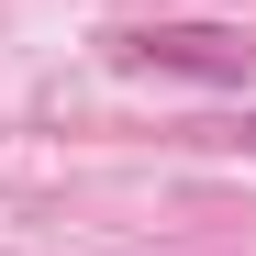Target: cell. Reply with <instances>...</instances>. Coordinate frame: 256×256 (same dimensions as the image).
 <instances>
[{"mask_svg":"<svg viewBox=\"0 0 256 256\" xmlns=\"http://www.w3.org/2000/svg\"><path fill=\"white\" fill-rule=\"evenodd\" d=\"M245 145H256V122H245Z\"/></svg>","mask_w":256,"mask_h":256,"instance_id":"2","label":"cell"},{"mask_svg":"<svg viewBox=\"0 0 256 256\" xmlns=\"http://www.w3.org/2000/svg\"><path fill=\"white\" fill-rule=\"evenodd\" d=\"M122 67H156V78H212V90H245L256 78V45L234 22H145V34H112Z\"/></svg>","mask_w":256,"mask_h":256,"instance_id":"1","label":"cell"}]
</instances>
